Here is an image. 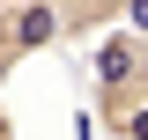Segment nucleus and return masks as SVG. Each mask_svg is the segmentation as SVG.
<instances>
[{"mask_svg": "<svg viewBox=\"0 0 148 140\" xmlns=\"http://www.w3.org/2000/svg\"><path fill=\"white\" fill-rule=\"evenodd\" d=\"M0 140H15V118H8V111H0Z\"/></svg>", "mask_w": 148, "mask_h": 140, "instance_id": "nucleus-4", "label": "nucleus"}, {"mask_svg": "<svg viewBox=\"0 0 148 140\" xmlns=\"http://www.w3.org/2000/svg\"><path fill=\"white\" fill-rule=\"evenodd\" d=\"M52 44H59V7L52 0H0V81L22 59L52 52Z\"/></svg>", "mask_w": 148, "mask_h": 140, "instance_id": "nucleus-1", "label": "nucleus"}, {"mask_svg": "<svg viewBox=\"0 0 148 140\" xmlns=\"http://www.w3.org/2000/svg\"><path fill=\"white\" fill-rule=\"evenodd\" d=\"M59 7V37H67V44H89L96 30H111V22H119V7H126V0H52Z\"/></svg>", "mask_w": 148, "mask_h": 140, "instance_id": "nucleus-3", "label": "nucleus"}, {"mask_svg": "<svg viewBox=\"0 0 148 140\" xmlns=\"http://www.w3.org/2000/svg\"><path fill=\"white\" fill-rule=\"evenodd\" d=\"M89 118L104 140H148V67L126 81H96L89 88Z\"/></svg>", "mask_w": 148, "mask_h": 140, "instance_id": "nucleus-2", "label": "nucleus"}]
</instances>
